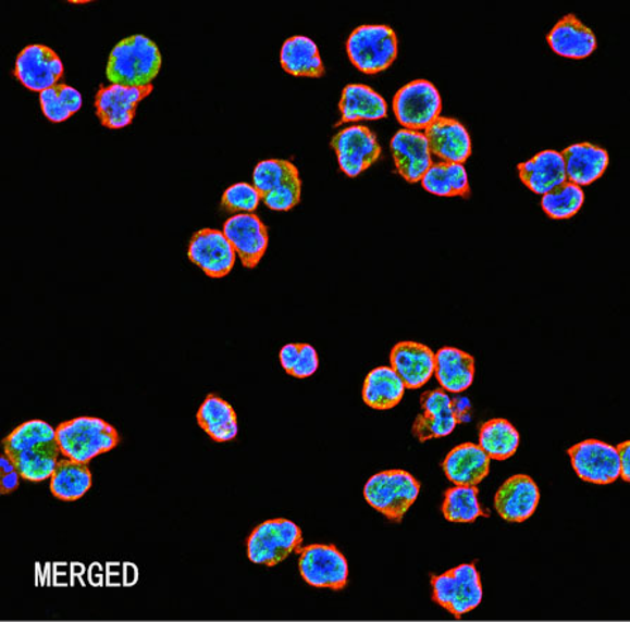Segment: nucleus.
Returning a JSON list of instances; mask_svg holds the SVG:
<instances>
[{"label":"nucleus","mask_w":630,"mask_h":622,"mask_svg":"<svg viewBox=\"0 0 630 622\" xmlns=\"http://www.w3.org/2000/svg\"><path fill=\"white\" fill-rule=\"evenodd\" d=\"M620 458V477L630 483V440L617 446Z\"/></svg>","instance_id":"ea45409f"},{"label":"nucleus","mask_w":630,"mask_h":622,"mask_svg":"<svg viewBox=\"0 0 630 622\" xmlns=\"http://www.w3.org/2000/svg\"><path fill=\"white\" fill-rule=\"evenodd\" d=\"M434 602L450 614L460 617L474 611L484 598L481 576L475 563H462L432 579Z\"/></svg>","instance_id":"423d86ee"},{"label":"nucleus","mask_w":630,"mask_h":622,"mask_svg":"<svg viewBox=\"0 0 630 622\" xmlns=\"http://www.w3.org/2000/svg\"><path fill=\"white\" fill-rule=\"evenodd\" d=\"M432 154L445 163L465 164L470 159V133L456 119L441 116L423 132Z\"/></svg>","instance_id":"412c9836"},{"label":"nucleus","mask_w":630,"mask_h":622,"mask_svg":"<svg viewBox=\"0 0 630 622\" xmlns=\"http://www.w3.org/2000/svg\"><path fill=\"white\" fill-rule=\"evenodd\" d=\"M546 40L556 54L570 60L589 59L598 47L596 36L576 14H567L556 23Z\"/></svg>","instance_id":"4be33fe9"},{"label":"nucleus","mask_w":630,"mask_h":622,"mask_svg":"<svg viewBox=\"0 0 630 622\" xmlns=\"http://www.w3.org/2000/svg\"><path fill=\"white\" fill-rule=\"evenodd\" d=\"M541 492L527 474H515L498 488L494 506L501 519L514 524L528 521L538 510Z\"/></svg>","instance_id":"a211bd4d"},{"label":"nucleus","mask_w":630,"mask_h":622,"mask_svg":"<svg viewBox=\"0 0 630 622\" xmlns=\"http://www.w3.org/2000/svg\"><path fill=\"white\" fill-rule=\"evenodd\" d=\"M584 202L585 194L582 188L567 182L552 192L543 195L542 209L552 220H570L579 213Z\"/></svg>","instance_id":"c9c22d12"},{"label":"nucleus","mask_w":630,"mask_h":622,"mask_svg":"<svg viewBox=\"0 0 630 622\" xmlns=\"http://www.w3.org/2000/svg\"><path fill=\"white\" fill-rule=\"evenodd\" d=\"M162 57L149 37L136 35L119 41L109 55L107 77L123 87H149L160 74Z\"/></svg>","instance_id":"f03ea898"},{"label":"nucleus","mask_w":630,"mask_h":622,"mask_svg":"<svg viewBox=\"0 0 630 622\" xmlns=\"http://www.w3.org/2000/svg\"><path fill=\"white\" fill-rule=\"evenodd\" d=\"M567 182L586 187L603 177L609 165V154L600 146L579 144L563 151Z\"/></svg>","instance_id":"393cba45"},{"label":"nucleus","mask_w":630,"mask_h":622,"mask_svg":"<svg viewBox=\"0 0 630 622\" xmlns=\"http://www.w3.org/2000/svg\"><path fill=\"white\" fill-rule=\"evenodd\" d=\"M21 473L17 470H13L11 473H2L0 474V493L3 494H11L16 492L18 486H21Z\"/></svg>","instance_id":"58836bf2"},{"label":"nucleus","mask_w":630,"mask_h":622,"mask_svg":"<svg viewBox=\"0 0 630 622\" xmlns=\"http://www.w3.org/2000/svg\"><path fill=\"white\" fill-rule=\"evenodd\" d=\"M64 64L54 50L45 45L27 46L17 55L14 77L32 92H45L59 85Z\"/></svg>","instance_id":"ddd939ff"},{"label":"nucleus","mask_w":630,"mask_h":622,"mask_svg":"<svg viewBox=\"0 0 630 622\" xmlns=\"http://www.w3.org/2000/svg\"><path fill=\"white\" fill-rule=\"evenodd\" d=\"M280 363L289 376L309 378L318 372L319 354L312 345L288 344L280 351Z\"/></svg>","instance_id":"e433bc0d"},{"label":"nucleus","mask_w":630,"mask_h":622,"mask_svg":"<svg viewBox=\"0 0 630 622\" xmlns=\"http://www.w3.org/2000/svg\"><path fill=\"white\" fill-rule=\"evenodd\" d=\"M64 458L89 464L98 456L116 449L121 436L109 422L94 416H78L61 422L55 428Z\"/></svg>","instance_id":"7ed1b4c3"},{"label":"nucleus","mask_w":630,"mask_h":622,"mask_svg":"<svg viewBox=\"0 0 630 622\" xmlns=\"http://www.w3.org/2000/svg\"><path fill=\"white\" fill-rule=\"evenodd\" d=\"M567 453L577 476L586 483L606 486L620 477L619 452L613 445L590 439L571 446Z\"/></svg>","instance_id":"f8f14e48"},{"label":"nucleus","mask_w":630,"mask_h":622,"mask_svg":"<svg viewBox=\"0 0 630 622\" xmlns=\"http://www.w3.org/2000/svg\"><path fill=\"white\" fill-rule=\"evenodd\" d=\"M370 507L393 522H403L410 507L418 500L420 484L405 470H385L374 474L365 486Z\"/></svg>","instance_id":"20e7f679"},{"label":"nucleus","mask_w":630,"mask_h":622,"mask_svg":"<svg viewBox=\"0 0 630 622\" xmlns=\"http://www.w3.org/2000/svg\"><path fill=\"white\" fill-rule=\"evenodd\" d=\"M461 400H452L443 388L429 389L420 397V414L413 422L412 435L419 441L445 438L462 422Z\"/></svg>","instance_id":"9b49d317"},{"label":"nucleus","mask_w":630,"mask_h":622,"mask_svg":"<svg viewBox=\"0 0 630 622\" xmlns=\"http://www.w3.org/2000/svg\"><path fill=\"white\" fill-rule=\"evenodd\" d=\"M422 187L437 197H470L469 175L462 164H433L424 174Z\"/></svg>","instance_id":"2f4dec72"},{"label":"nucleus","mask_w":630,"mask_h":622,"mask_svg":"<svg viewBox=\"0 0 630 622\" xmlns=\"http://www.w3.org/2000/svg\"><path fill=\"white\" fill-rule=\"evenodd\" d=\"M518 174L532 192L546 195L567 183L566 163L556 150H544L531 160L518 164Z\"/></svg>","instance_id":"b1692460"},{"label":"nucleus","mask_w":630,"mask_h":622,"mask_svg":"<svg viewBox=\"0 0 630 622\" xmlns=\"http://www.w3.org/2000/svg\"><path fill=\"white\" fill-rule=\"evenodd\" d=\"M519 432L509 421L503 418L486 421L480 430V446L490 459L507 460L512 458L519 448Z\"/></svg>","instance_id":"473e14b6"},{"label":"nucleus","mask_w":630,"mask_h":622,"mask_svg":"<svg viewBox=\"0 0 630 622\" xmlns=\"http://www.w3.org/2000/svg\"><path fill=\"white\" fill-rule=\"evenodd\" d=\"M223 234L231 241L243 268L256 269L269 247V231L255 213H240L228 217Z\"/></svg>","instance_id":"f3484780"},{"label":"nucleus","mask_w":630,"mask_h":622,"mask_svg":"<svg viewBox=\"0 0 630 622\" xmlns=\"http://www.w3.org/2000/svg\"><path fill=\"white\" fill-rule=\"evenodd\" d=\"M252 185L272 211H291L300 202L302 182L298 169L288 160L261 161L252 173Z\"/></svg>","instance_id":"6e6552de"},{"label":"nucleus","mask_w":630,"mask_h":622,"mask_svg":"<svg viewBox=\"0 0 630 622\" xmlns=\"http://www.w3.org/2000/svg\"><path fill=\"white\" fill-rule=\"evenodd\" d=\"M479 488L455 486L448 488L443 501L442 512L448 522L456 524H471L480 517H489L480 505Z\"/></svg>","instance_id":"72a5a7b5"},{"label":"nucleus","mask_w":630,"mask_h":622,"mask_svg":"<svg viewBox=\"0 0 630 622\" xmlns=\"http://www.w3.org/2000/svg\"><path fill=\"white\" fill-rule=\"evenodd\" d=\"M152 85L149 87H123V85H108L100 87L95 97L97 115L108 129H123L136 116L138 103L150 97Z\"/></svg>","instance_id":"2eb2a0df"},{"label":"nucleus","mask_w":630,"mask_h":622,"mask_svg":"<svg viewBox=\"0 0 630 622\" xmlns=\"http://www.w3.org/2000/svg\"><path fill=\"white\" fill-rule=\"evenodd\" d=\"M338 109L342 119L337 125L357 121H379L386 116L385 99L367 85H347L343 89Z\"/></svg>","instance_id":"c756f323"},{"label":"nucleus","mask_w":630,"mask_h":622,"mask_svg":"<svg viewBox=\"0 0 630 622\" xmlns=\"http://www.w3.org/2000/svg\"><path fill=\"white\" fill-rule=\"evenodd\" d=\"M299 573L314 588L343 590L348 582V562L334 545L314 544L299 550Z\"/></svg>","instance_id":"9d476101"},{"label":"nucleus","mask_w":630,"mask_h":622,"mask_svg":"<svg viewBox=\"0 0 630 622\" xmlns=\"http://www.w3.org/2000/svg\"><path fill=\"white\" fill-rule=\"evenodd\" d=\"M2 448L26 482L42 483L50 480L60 462L61 449L57 432L40 420L18 425L2 440Z\"/></svg>","instance_id":"f257e3e1"},{"label":"nucleus","mask_w":630,"mask_h":622,"mask_svg":"<svg viewBox=\"0 0 630 622\" xmlns=\"http://www.w3.org/2000/svg\"><path fill=\"white\" fill-rule=\"evenodd\" d=\"M441 94L427 79L412 80L400 88L394 97L396 121L408 130H427L441 117Z\"/></svg>","instance_id":"1a4fd4ad"},{"label":"nucleus","mask_w":630,"mask_h":622,"mask_svg":"<svg viewBox=\"0 0 630 622\" xmlns=\"http://www.w3.org/2000/svg\"><path fill=\"white\" fill-rule=\"evenodd\" d=\"M188 259L210 278L231 274L236 263V251L222 231H198L189 241Z\"/></svg>","instance_id":"dca6fc26"},{"label":"nucleus","mask_w":630,"mask_h":622,"mask_svg":"<svg viewBox=\"0 0 630 622\" xmlns=\"http://www.w3.org/2000/svg\"><path fill=\"white\" fill-rule=\"evenodd\" d=\"M347 55L351 64L365 74L388 70L398 55V37L390 26L365 25L348 37Z\"/></svg>","instance_id":"0eeeda50"},{"label":"nucleus","mask_w":630,"mask_h":622,"mask_svg":"<svg viewBox=\"0 0 630 622\" xmlns=\"http://www.w3.org/2000/svg\"><path fill=\"white\" fill-rule=\"evenodd\" d=\"M280 60L285 73L294 77L322 78L326 73L317 42L309 37L294 36L286 40Z\"/></svg>","instance_id":"cd10ccee"},{"label":"nucleus","mask_w":630,"mask_h":622,"mask_svg":"<svg viewBox=\"0 0 630 622\" xmlns=\"http://www.w3.org/2000/svg\"><path fill=\"white\" fill-rule=\"evenodd\" d=\"M405 389L407 387L395 370L381 365L367 374L362 386V401L372 410H393L403 401Z\"/></svg>","instance_id":"bb28decb"},{"label":"nucleus","mask_w":630,"mask_h":622,"mask_svg":"<svg viewBox=\"0 0 630 622\" xmlns=\"http://www.w3.org/2000/svg\"><path fill=\"white\" fill-rule=\"evenodd\" d=\"M261 197L255 185L238 183L228 187L222 197V209L228 213H252L259 208Z\"/></svg>","instance_id":"4c0bfd02"},{"label":"nucleus","mask_w":630,"mask_h":622,"mask_svg":"<svg viewBox=\"0 0 630 622\" xmlns=\"http://www.w3.org/2000/svg\"><path fill=\"white\" fill-rule=\"evenodd\" d=\"M438 384L445 391L460 394L471 387L475 377V360L467 351L456 348H443L436 353Z\"/></svg>","instance_id":"a878e982"},{"label":"nucleus","mask_w":630,"mask_h":622,"mask_svg":"<svg viewBox=\"0 0 630 622\" xmlns=\"http://www.w3.org/2000/svg\"><path fill=\"white\" fill-rule=\"evenodd\" d=\"M199 428L207 432L210 439L224 444L236 439L238 434L235 408L223 398L209 394L197 412Z\"/></svg>","instance_id":"c85d7f7f"},{"label":"nucleus","mask_w":630,"mask_h":622,"mask_svg":"<svg viewBox=\"0 0 630 622\" xmlns=\"http://www.w3.org/2000/svg\"><path fill=\"white\" fill-rule=\"evenodd\" d=\"M490 456L480 445L461 444L446 456L443 472L455 486L477 487L490 474Z\"/></svg>","instance_id":"5701e85b"},{"label":"nucleus","mask_w":630,"mask_h":622,"mask_svg":"<svg viewBox=\"0 0 630 622\" xmlns=\"http://www.w3.org/2000/svg\"><path fill=\"white\" fill-rule=\"evenodd\" d=\"M302 543V530L294 521H264L247 538V558L259 567L274 568L294 552H299Z\"/></svg>","instance_id":"39448f33"},{"label":"nucleus","mask_w":630,"mask_h":622,"mask_svg":"<svg viewBox=\"0 0 630 622\" xmlns=\"http://www.w3.org/2000/svg\"><path fill=\"white\" fill-rule=\"evenodd\" d=\"M390 360L391 368L409 389L422 388L436 370V353L418 341H399L391 350Z\"/></svg>","instance_id":"aec40b11"},{"label":"nucleus","mask_w":630,"mask_h":622,"mask_svg":"<svg viewBox=\"0 0 630 622\" xmlns=\"http://www.w3.org/2000/svg\"><path fill=\"white\" fill-rule=\"evenodd\" d=\"M92 488V472L89 464L60 459L50 478V492L57 500L74 502L81 500Z\"/></svg>","instance_id":"7c9ffc66"},{"label":"nucleus","mask_w":630,"mask_h":622,"mask_svg":"<svg viewBox=\"0 0 630 622\" xmlns=\"http://www.w3.org/2000/svg\"><path fill=\"white\" fill-rule=\"evenodd\" d=\"M395 167L410 184L422 182L432 167V151L424 133L403 129L391 140Z\"/></svg>","instance_id":"6ab92c4d"},{"label":"nucleus","mask_w":630,"mask_h":622,"mask_svg":"<svg viewBox=\"0 0 630 622\" xmlns=\"http://www.w3.org/2000/svg\"><path fill=\"white\" fill-rule=\"evenodd\" d=\"M338 165L348 177H359L381 156V146L369 127L350 126L338 132L332 139Z\"/></svg>","instance_id":"4468645a"},{"label":"nucleus","mask_w":630,"mask_h":622,"mask_svg":"<svg viewBox=\"0 0 630 622\" xmlns=\"http://www.w3.org/2000/svg\"><path fill=\"white\" fill-rule=\"evenodd\" d=\"M40 107L52 123L69 121L83 108V95L70 85L59 84L40 94Z\"/></svg>","instance_id":"f704fd0d"}]
</instances>
